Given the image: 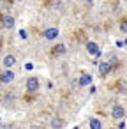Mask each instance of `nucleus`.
I'll use <instances>...</instances> for the list:
<instances>
[{
    "mask_svg": "<svg viewBox=\"0 0 127 129\" xmlns=\"http://www.w3.org/2000/svg\"><path fill=\"white\" fill-rule=\"evenodd\" d=\"M37 88H39V80H37L35 76L28 78V80H27V90H28V92H35Z\"/></svg>",
    "mask_w": 127,
    "mask_h": 129,
    "instance_id": "f257e3e1",
    "label": "nucleus"
},
{
    "mask_svg": "<svg viewBox=\"0 0 127 129\" xmlns=\"http://www.w3.org/2000/svg\"><path fill=\"white\" fill-rule=\"evenodd\" d=\"M14 64H16V58H14V55H6V57H4V66H6L7 69H9V67H13Z\"/></svg>",
    "mask_w": 127,
    "mask_h": 129,
    "instance_id": "0eeeda50",
    "label": "nucleus"
},
{
    "mask_svg": "<svg viewBox=\"0 0 127 129\" xmlns=\"http://www.w3.org/2000/svg\"><path fill=\"white\" fill-rule=\"evenodd\" d=\"M123 115H125V110H123L120 104H115L113 110H111V117H113V118H123Z\"/></svg>",
    "mask_w": 127,
    "mask_h": 129,
    "instance_id": "f03ea898",
    "label": "nucleus"
},
{
    "mask_svg": "<svg viewBox=\"0 0 127 129\" xmlns=\"http://www.w3.org/2000/svg\"><path fill=\"white\" fill-rule=\"evenodd\" d=\"M87 2H92V0H87Z\"/></svg>",
    "mask_w": 127,
    "mask_h": 129,
    "instance_id": "2eb2a0df",
    "label": "nucleus"
},
{
    "mask_svg": "<svg viewBox=\"0 0 127 129\" xmlns=\"http://www.w3.org/2000/svg\"><path fill=\"white\" fill-rule=\"evenodd\" d=\"M90 129H101V120L99 118H90Z\"/></svg>",
    "mask_w": 127,
    "mask_h": 129,
    "instance_id": "9b49d317",
    "label": "nucleus"
},
{
    "mask_svg": "<svg viewBox=\"0 0 127 129\" xmlns=\"http://www.w3.org/2000/svg\"><path fill=\"white\" fill-rule=\"evenodd\" d=\"M92 83V76L90 74H83L81 78H79V85L81 87H87V85H90Z\"/></svg>",
    "mask_w": 127,
    "mask_h": 129,
    "instance_id": "1a4fd4ad",
    "label": "nucleus"
},
{
    "mask_svg": "<svg viewBox=\"0 0 127 129\" xmlns=\"http://www.w3.org/2000/svg\"><path fill=\"white\" fill-rule=\"evenodd\" d=\"M109 71H111V64H109V62H101V64H99V74H101L102 78L108 76Z\"/></svg>",
    "mask_w": 127,
    "mask_h": 129,
    "instance_id": "7ed1b4c3",
    "label": "nucleus"
},
{
    "mask_svg": "<svg viewBox=\"0 0 127 129\" xmlns=\"http://www.w3.org/2000/svg\"><path fill=\"white\" fill-rule=\"evenodd\" d=\"M64 51H65V46H64V44H57L55 50H53L55 55H60V53H64Z\"/></svg>",
    "mask_w": 127,
    "mask_h": 129,
    "instance_id": "f8f14e48",
    "label": "nucleus"
},
{
    "mask_svg": "<svg viewBox=\"0 0 127 129\" xmlns=\"http://www.w3.org/2000/svg\"><path fill=\"white\" fill-rule=\"evenodd\" d=\"M62 125H64V120H62V118H58V117L51 118V127H53V129H60Z\"/></svg>",
    "mask_w": 127,
    "mask_h": 129,
    "instance_id": "9d476101",
    "label": "nucleus"
},
{
    "mask_svg": "<svg viewBox=\"0 0 127 129\" xmlns=\"http://www.w3.org/2000/svg\"><path fill=\"white\" fill-rule=\"evenodd\" d=\"M27 36H28L27 30H20V37H21V39H27Z\"/></svg>",
    "mask_w": 127,
    "mask_h": 129,
    "instance_id": "4468645a",
    "label": "nucleus"
},
{
    "mask_svg": "<svg viewBox=\"0 0 127 129\" xmlns=\"http://www.w3.org/2000/svg\"><path fill=\"white\" fill-rule=\"evenodd\" d=\"M2 27L13 28V27H14V18H13V16H2Z\"/></svg>",
    "mask_w": 127,
    "mask_h": 129,
    "instance_id": "39448f33",
    "label": "nucleus"
},
{
    "mask_svg": "<svg viewBox=\"0 0 127 129\" xmlns=\"http://www.w3.org/2000/svg\"><path fill=\"white\" fill-rule=\"evenodd\" d=\"M13 80H14V73H13V71H9V69H7V71H4L2 74H0V81H2V83H11Z\"/></svg>",
    "mask_w": 127,
    "mask_h": 129,
    "instance_id": "20e7f679",
    "label": "nucleus"
},
{
    "mask_svg": "<svg viewBox=\"0 0 127 129\" xmlns=\"http://www.w3.org/2000/svg\"><path fill=\"white\" fill-rule=\"evenodd\" d=\"M120 30H122L123 34H127V20H122V23H120Z\"/></svg>",
    "mask_w": 127,
    "mask_h": 129,
    "instance_id": "ddd939ff",
    "label": "nucleus"
},
{
    "mask_svg": "<svg viewBox=\"0 0 127 129\" xmlns=\"http://www.w3.org/2000/svg\"><path fill=\"white\" fill-rule=\"evenodd\" d=\"M58 36V28H48L46 32H44V37L46 39H55Z\"/></svg>",
    "mask_w": 127,
    "mask_h": 129,
    "instance_id": "6e6552de",
    "label": "nucleus"
},
{
    "mask_svg": "<svg viewBox=\"0 0 127 129\" xmlns=\"http://www.w3.org/2000/svg\"><path fill=\"white\" fill-rule=\"evenodd\" d=\"M87 51H88L90 55H99V53H101V50H99V46H97L95 43H87Z\"/></svg>",
    "mask_w": 127,
    "mask_h": 129,
    "instance_id": "423d86ee",
    "label": "nucleus"
},
{
    "mask_svg": "<svg viewBox=\"0 0 127 129\" xmlns=\"http://www.w3.org/2000/svg\"><path fill=\"white\" fill-rule=\"evenodd\" d=\"M76 129H78V127H76Z\"/></svg>",
    "mask_w": 127,
    "mask_h": 129,
    "instance_id": "dca6fc26",
    "label": "nucleus"
}]
</instances>
